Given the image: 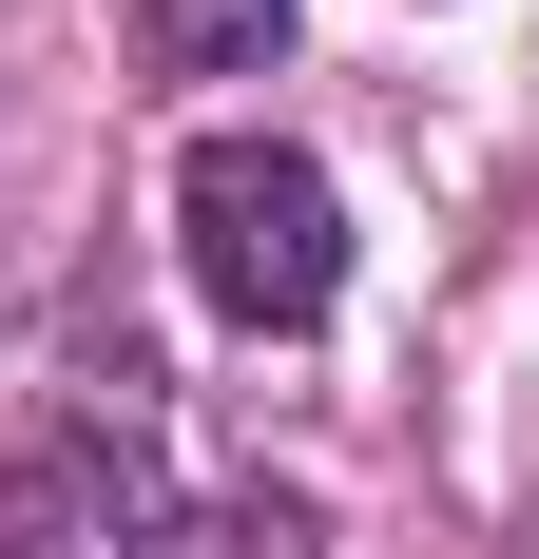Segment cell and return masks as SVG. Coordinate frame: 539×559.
Masks as SVG:
<instances>
[{
	"mask_svg": "<svg viewBox=\"0 0 539 559\" xmlns=\"http://www.w3.org/2000/svg\"><path fill=\"white\" fill-rule=\"evenodd\" d=\"M173 251H193V289H213L231 329H327V309H347V193H327V155H289V135H193Z\"/></svg>",
	"mask_w": 539,
	"mask_h": 559,
	"instance_id": "obj_1",
	"label": "cell"
},
{
	"mask_svg": "<svg viewBox=\"0 0 539 559\" xmlns=\"http://www.w3.org/2000/svg\"><path fill=\"white\" fill-rule=\"evenodd\" d=\"M173 540V483H155V444H135V405H58L39 444L0 463V559H155Z\"/></svg>",
	"mask_w": 539,
	"mask_h": 559,
	"instance_id": "obj_2",
	"label": "cell"
},
{
	"mask_svg": "<svg viewBox=\"0 0 539 559\" xmlns=\"http://www.w3.org/2000/svg\"><path fill=\"white\" fill-rule=\"evenodd\" d=\"M135 39H155L173 78H251V58L289 39V0H135Z\"/></svg>",
	"mask_w": 539,
	"mask_h": 559,
	"instance_id": "obj_3",
	"label": "cell"
}]
</instances>
